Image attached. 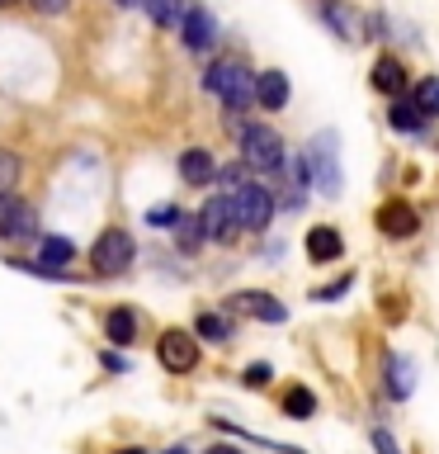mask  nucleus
Returning <instances> with one entry per match:
<instances>
[{
	"mask_svg": "<svg viewBox=\"0 0 439 454\" xmlns=\"http://www.w3.org/2000/svg\"><path fill=\"white\" fill-rule=\"evenodd\" d=\"M204 90L218 95L222 105L236 114V109L255 95V76H250L246 62H236V57H222V62H212V67L204 71Z\"/></svg>",
	"mask_w": 439,
	"mask_h": 454,
	"instance_id": "f257e3e1",
	"label": "nucleus"
},
{
	"mask_svg": "<svg viewBox=\"0 0 439 454\" xmlns=\"http://www.w3.org/2000/svg\"><path fill=\"white\" fill-rule=\"evenodd\" d=\"M241 161L250 170H279L283 166V137L265 123L241 128Z\"/></svg>",
	"mask_w": 439,
	"mask_h": 454,
	"instance_id": "f03ea898",
	"label": "nucleus"
},
{
	"mask_svg": "<svg viewBox=\"0 0 439 454\" xmlns=\"http://www.w3.org/2000/svg\"><path fill=\"white\" fill-rule=\"evenodd\" d=\"M198 227H204V241H218V247H227V241L241 237V218H236V199L232 194H212L204 208H198Z\"/></svg>",
	"mask_w": 439,
	"mask_h": 454,
	"instance_id": "7ed1b4c3",
	"label": "nucleus"
},
{
	"mask_svg": "<svg viewBox=\"0 0 439 454\" xmlns=\"http://www.w3.org/2000/svg\"><path fill=\"white\" fill-rule=\"evenodd\" d=\"M236 218H241V232H265L274 223V194L265 190L260 180H250L246 190H236Z\"/></svg>",
	"mask_w": 439,
	"mask_h": 454,
	"instance_id": "20e7f679",
	"label": "nucleus"
},
{
	"mask_svg": "<svg viewBox=\"0 0 439 454\" xmlns=\"http://www.w3.org/2000/svg\"><path fill=\"white\" fill-rule=\"evenodd\" d=\"M90 261H95L99 275H123V270L133 265V237H127L123 227H109V232H99L95 247H90Z\"/></svg>",
	"mask_w": 439,
	"mask_h": 454,
	"instance_id": "39448f33",
	"label": "nucleus"
},
{
	"mask_svg": "<svg viewBox=\"0 0 439 454\" xmlns=\"http://www.w3.org/2000/svg\"><path fill=\"white\" fill-rule=\"evenodd\" d=\"M335 147H340V137H335V133H321L317 142H312V152H307L312 180H317L326 194H340V190H345V176H340V156H335Z\"/></svg>",
	"mask_w": 439,
	"mask_h": 454,
	"instance_id": "423d86ee",
	"label": "nucleus"
},
{
	"mask_svg": "<svg viewBox=\"0 0 439 454\" xmlns=\"http://www.w3.org/2000/svg\"><path fill=\"white\" fill-rule=\"evenodd\" d=\"M156 360H161L170 374H189L198 364V340L189 332H180V326H170V332H161V340H156Z\"/></svg>",
	"mask_w": 439,
	"mask_h": 454,
	"instance_id": "0eeeda50",
	"label": "nucleus"
},
{
	"mask_svg": "<svg viewBox=\"0 0 439 454\" xmlns=\"http://www.w3.org/2000/svg\"><path fill=\"white\" fill-rule=\"evenodd\" d=\"M38 237V218L19 194H0V241H24Z\"/></svg>",
	"mask_w": 439,
	"mask_h": 454,
	"instance_id": "6e6552de",
	"label": "nucleus"
},
{
	"mask_svg": "<svg viewBox=\"0 0 439 454\" xmlns=\"http://www.w3.org/2000/svg\"><path fill=\"white\" fill-rule=\"evenodd\" d=\"M180 38L189 52H208L212 38H218V24H212V14L204 5H189L184 10V24H180Z\"/></svg>",
	"mask_w": 439,
	"mask_h": 454,
	"instance_id": "1a4fd4ad",
	"label": "nucleus"
},
{
	"mask_svg": "<svg viewBox=\"0 0 439 454\" xmlns=\"http://www.w3.org/2000/svg\"><path fill=\"white\" fill-rule=\"evenodd\" d=\"M232 308H236V312H246V317H260V322H269V326H279L283 317H289V308H283L274 294H265V289L236 294V298H232Z\"/></svg>",
	"mask_w": 439,
	"mask_h": 454,
	"instance_id": "9d476101",
	"label": "nucleus"
},
{
	"mask_svg": "<svg viewBox=\"0 0 439 454\" xmlns=\"http://www.w3.org/2000/svg\"><path fill=\"white\" fill-rule=\"evenodd\" d=\"M378 227H382V237H416L420 218L411 204H402V199H388V204L378 208Z\"/></svg>",
	"mask_w": 439,
	"mask_h": 454,
	"instance_id": "9b49d317",
	"label": "nucleus"
},
{
	"mask_svg": "<svg viewBox=\"0 0 439 454\" xmlns=\"http://www.w3.org/2000/svg\"><path fill=\"white\" fill-rule=\"evenodd\" d=\"M180 176L189 180V184H212V180H218V161H212V152L189 147V152L180 156Z\"/></svg>",
	"mask_w": 439,
	"mask_h": 454,
	"instance_id": "f8f14e48",
	"label": "nucleus"
},
{
	"mask_svg": "<svg viewBox=\"0 0 439 454\" xmlns=\"http://www.w3.org/2000/svg\"><path fill=\"white\" fill-rule=\"evenodd\" d=\"M321 14H326V24H335V34L345 38V43H359L364 38V20L345 5V0H326Z\"/></svg>",
	"mask_w": 439,
	"mask_h": 454,
	"instance_id": "ddd939ff",
	"label": "nucleus"
},
{
	"mask_svg": "<svg viewBox=\"0 0 439 454\" xmlns=\"http://www.w3.org/2000/svg\"><path fill=\"white\" fill-rule=\"evenodd\" d=\"M340 251H345V241H340L335 227H312V232H307V255H312V265L340 261Z\"/></svg>",
	"mask_w": 439,
	"mask_h": 454,
	"instance_id": "4468645a",
	"label": "nucleus"
},
{
	"mask_svg": "<svg viewBox=\"0 0 439 454\" xmlns=\"http://www.w3.org/2000/svg\"><path fill=\"white\" fill-rule=\"evenodd\" d=\"M374 90H382V95H406V67L397 62V57H378L374 62Z\"/></svg>",
	"mask_w": 439,
	"mask_h": 454,
	"instance_id": "2eb2a0df",
	"label": "nucleus"
},
{
	"mask_svg": "<svg viewBox=\"0 0 439 454\" xmlns=\"http://www.w3.org/2000/svg\"><path fill=\"white\" fill-rule=\"evenodd\" d=\"M255 99H260L265 109H283L289 105V76H283V71H260V76H255Z\"/></svg>",
	"mask_w": 439,
	"mask_h": 454,
	"instance_id": "dca6fc26",
	"label": "nucleus"
},
{
	"mask_svg": "<svg viewBox=\"0 0 439 454\" xmlns=\"http://www.w3.org/2000/svg\"><path fill=\"white\" fill-rule=\"evenodd\" d=\"M388 123L397 128V133H420V128L430 123V119L420 114V105H416L411 95H397V99H392V109H388Z\"/></svg>",
	"mask_w": 439,
	"mask_h": 454,
	"instance_id": "f3484780",
	"label": "nucleus"
},
{
	"mask_svg": "<svg viewBox=\"0 0 439 454\" xmlns=\"http://www.w3.org/2000/svg\"><path fill=\"white\" fill-rule=\"evenodd\" d=\"M142 10L151 14V24L156 28H175V24H184V0H142Z\"/></svg>",
	"mask_w": 439,
	"mask_h": 454,
	"instance_id": "a211bd4d",
	"label": "nucleus"
},
{
	"mask_svg": "<svg viewBox=\"0 0 439 454\" xmlns=\"http://www.w3.org/2000/svg\"><path fill=\"white\" fill-rule=\"evenodd\" d=\"M104 332H109L113 346H133V336H137L133 312H127V308H113V312H109V322H104Z\"/></svg>",
	"mask_w": 439,
	"mask_h": 454,
	"instance_id": "6ab92c4d",
	"label": "nucleus"
},
{
	"mask_svg": "<svg viewBox=\"0 0 439 454\" xmlns=\"http://www.w3.org/2000/svg\"><path fill=\"white\" fill-rule=\"evenodd\" d=\"M71 255H76V247H71L66 237H42V265H48L52 275H62V265H71Z\"/></svg>",
	"mask_w": 439,
	"mask_h": 454,
	"instance_id": "aec40b11",
	"label": "nucleus"
},
{
	"mask_svg": "<svg viewBox=\"0 0 439 454\" xmlns=\"http://www.w3.org/2000/svg\"><path fill=\"white\" fill-rule=\"evenodd\" d=\"M283 411H289L293 421H307L312 411H317V397H312V388H289L283 393Z\"/></svg>",
	"mask_w": 439,
	"mask_h": 454,
	"instance_id": "412c9836",
	"label": "nucleus"
},
{
	"mask_svg": "<svg viewBox=\"0 0 439 454\" xmlns=\"http://www.w3.org/2000/svg\"><path fill=\"white\" fill-rule=\"evenodd\" d=\"M411 99L420 105L425 119H435V114H439V76H425V81L416 85V90H411Z\"/></svg>",
	"mask_w": 439,
	"mask_h": 454,
	"instance_id": "4be33fe9",
	"label": "nucleus"
},
{
	"mask_svg": "<svg viewBox=\"0 0 439 454\" xmlns=\"http://www.w3.org/2000/svg\"><path fill=\"white\" fill-rule=\"evenodd\" d=\"M198 336L204 340H227L232 336V322H227L222 312H204V317H198Z\"/></svg>",
	"mask_w": 439,
	"mask_h": 454,
	"instance_id": "5701e85b",
	"label": "nucleus"
},
{
	"mask_svg": "<svg viewBox=\"0 0 439 454\" xmlns=\"http://www.w3.org/2000/svg\"><path fill=\"white\" fill-rule=\"evenodd\" d=\"M388 374H392V383H388L392 397H406L411 393V364L406 360H388Z\"/></svg>",
	"mask_w": 439,
	"mask_h": 454,
	"instance_id": "b1692460",
	"label": "nucleus"
},
{
	"mask_svg": "<svg viewBox=\"0 0 439 454\" xmlns=\"http://www.w3.org/2000/svg\"><path fill=\"white\" fill-rule=\"evenodd\" d=\"M14 180H19V161L14 152H0V194H14Z\"/></svg>",
	"mask_w": 439,
	"mask_h": 454,
	"instance_id": "393cba45",
	"label": "nucleus"
},
{
	"mask_svg": "<svg viewBox=\"0 0 439 454\" xmlns=\"http://www.w3.org/2000/svg\"><path fill=\"white\" fill-rule=\"evenodd\" d=\"M269 383V364H250L246 369V388H265Z\"/></svg>",
	"mask_w": 439,
	"mask_h": 454,
	"instance_id": "a878e982",
	"label": "nucleus"
},
{
	"mask_svg": "<svg viewBox=\"0 0 439 454\" xmlns=\"http://www.w3.org/2000/svg\"><path fill=\"white\" fill-rule=\"evenodd\" d=\"M374 450H378V454H397V445H392L388 431H374Z\"/></svg>",
	"mask_w": 439,
	"mask_h": 454,
	"instance_id": "bb28decb",
	"label": "nucleus"
},
{
	"mask_svg": "<svg viewBox=\"0 0 439 454\" xmlns=\"http://www.w3.org/2000/svg\"><path fill=\"white\" fill-rule=\"evenodd\" d=\"M34 5H38L42 14H57V10H66V5H71V0H34Z\"/></svg>",
	"mask_w": 439,
	"mask_h": 454,
	"instance_id": "cd10ccee",
	"label": "nucleus"
},
{
	"mask_svg": "<svg viewBox=\"0 0 439 454\" xmlns=\"http://www.w3.org/2000/svg\"><path fill=\"white\" fill-rule=\"evenodd\" d=\"M208 454H241V450H232V445H212Z\"/></svg>",
	"mask_w": 439,
	"mask_h": 454,
	"instance_id": "c85d7f7f",
	"label": "nucleus"
},
{
	"mask_svg": "<svg viewBox=\"0 0 439 454\" xmlns=\"http://www.w3.org/2000/svg\"><path fill=\"white\" fill-rule=\"evenodd\" d=\"M119 5H127V10H133V5H142V0H119Z\"/></svg>",
	"mask_w": 439,
	"mask_h": 454,
	"instance_id": "c756f323",
	"label": "nucleus"
},
{
	"mask_svg": "<svg viewBox=\"0 0 439 454\" xmlns=\"http://www.w3.org/2000/svg\"><path fill=\"white\" fill-rule=\"evenodd\" d=\"M166 454H189V450H180V445H175V450H166Z\"/></svg>",
	"mask_w": 439,
	"mask_h": 454,
	"instance_id": "7c9ffc66",
	"label": "nucleus"
},
{
	"mask_svg": "<svg viewBox=\"0 0 439 454\" xmlns=\"http://www.w3.org/2000/svg\"><path fill=\"white\" fill-rule=\"evenodd\" d=\"M119 454H142V450H119Z\"/></svg>",
	"mask_w": 439,
	"mask_h": 454,
	"instance_id": "2f4dec72",
	"label": "nucleus"
},
{
	"mask_svg": "<svg viewBox=\"0 0 439 454\" xmlns=\"http://www.w3.org/2000/svg\"><path fill=\"white\" fill-rule=\"evenodd\" d=\"M0 5H10V0H0Z\"/></svg>",
	"mask_w": 439,
	"mask_h": 454,
	"instance_id": "473e14b6",
	"label": "nucleus"
}]
</instances>
